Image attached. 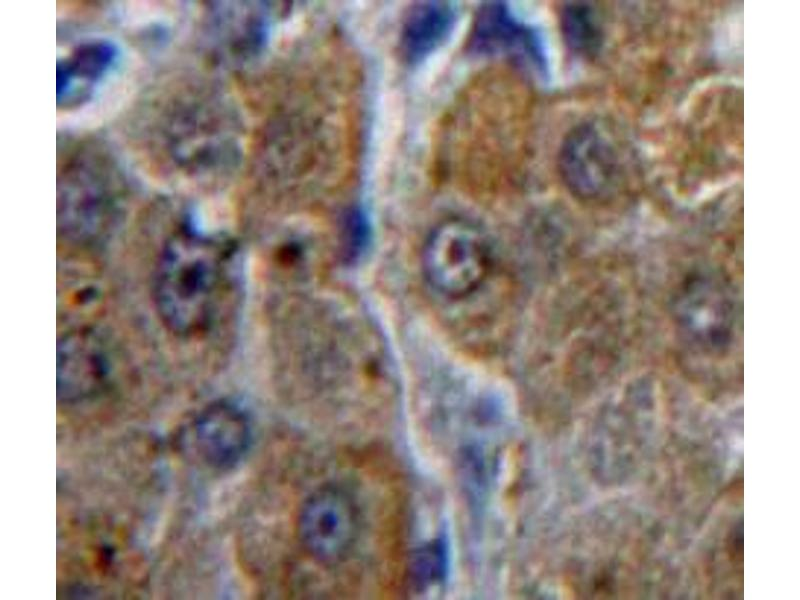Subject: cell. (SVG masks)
Here are the masks:
<instances>
[{
	"label": "cell",
	"mask_w": 800,
	"mask_h": 600,
	"mask_svg": "<svg viewBox=\"0 0 800 600\" xmlns=\"http://www.w3.org/2000/svg\"><path fill=\"white\" fill-rule=\"evenodd\" d=\"M468 48L476 54L505 56L539 78L547 76V57L539 33L518 20L504 2H486L478 9Z\"/></svg>",
	"instance_id": "cell-5"
},
{
	"label": "cell",
	"mask_w": 800,
	"mask_h": 600,
	"mask_svg": "<svg viewBox=\"0 0 800 600\" xmlns=\"http://www.w3.org/2000/svg\"><path fill=\"white\" fill-rule=\"evenodd\" d=\"M72 172L66 167L58 187V229L68 241L89 243L109 228L115 210L107 174Z\"/></svg>",
	"instance_id": "cell-6"
},
{
	"label": "cell",
	"mask_w": 800,
	"mask_h": 600,
	"mask_svg": "<svg viewBox=\"0 0 800 600\" xmlns=\"http://www.w3.org/2000/svg\"><path fill=\"white\" fill-rule=\"evenodd\" d=\"M562 36L567 47L583 57H593L603 45L600 16L592 4L568 2L559 13Z\"/></svg>",
	"instance_id": "cell-12"
},
{
	"label": "cell",
	"mask_w": 800,
	"mask_h": 600,
	"mask_svg": "<svg viewBox=\"0 0 800 600\" xmlns=\"http://www.w3.org/2000/svg\"><path fill=\"white\" fill-rule=\"evenodd\" d=\"M727 291L704 280L688 288L681 305L683 324L700 343L721 344L728 339L733 324V306Z\"/></svg>",
	"instance_id": "cell-10"
},
{
	"label": "cell",
	"mask_w": 800,
	"mask_h": 600,
	"mask_svg": "<svg viewBox=\"0 0 800 600\" xmlns=\"http://www.w3.org/2000/svg\"><path fill=\"white\" fill-rule=\"evenodd\" d=\"M492 246L484 230L473 221L450 218L428 235L421 266L428 284L440 295L460 299L473 294L489 276Z\"/></svg>",
	"instance_id": "cell-2"
},
{
	"label": "cell",
	"mask_w": 800,
	"mask_h": 600,
	"mask_svg": "<svg viewBox=\"0 0 800 600\" xmlns=\"http://www.w3.org/2000/svg\"><path fill=\"white\" fill-rule=\"evenodd\" d=\"M239 257L228 240L182 229L163 245L156 261L152 299L165 328L180 337L211 329L232 300Z\"/></svg>",
	"instance_id": "cell-1"
},
{
	"label": "cell",
	"mask_w": 800,
	"mask_h": 600,
	"mask_svg": "<svg viewBox=\"0 0 800 600\" xmlns=\"http://www.w3.org/2000/svg\"><path fill=\"white\" fill-rule=\"evenodd\" d=\"M119 51L107 41L85 43L58 63L57 99L64 105L87 101L117 68Z\"/></svg>",
	"instance_id": "cell-9"
},
{
	"label": "cell",
	"mask_w": 800,
	"mask_h": 600,
	"mask_svg": "<svg viewBox=\"0 0 800 600\" xmlns=\"http://www.w3.org/2000/svg\"><path fill=\"white\" fill-rule=\"evenodd\" d=\"M558 170L567 189L583 200H596L613 187L619 156L607 130L595 121L573 127L558 153Z\"/></svg>",
	"instance_id": "cell-4"
},
{
	"label": "cell",
	"mask_w": 800,
	"mask_h": 600,
	"mask_svg": "<svg viewBox=\"0 0 800 600\" xmlns=\"http://www.w3.org/2000/svg\"><path fill=\"white\" fill-rule=\"evenodd\" d=\"M457 18L458 9L452 2L426 1L414 5L401 29L402 57L411 64L424 60L445 43Z\"/></svg>",
	"instance_id": "cell-11"
},
{
	"label": "cell",
	"mask_w": 800,
	"mask_h": 600,
	"mask_svg": "<svg viewBox=\"0 0 800 600\" xmlns=\"http://www.w3.org/2000/svg\"><path fill=\"white\" fill-rule=\"evenodd\" d=\"M192 445L207 466L225 470L238 464L251 442V427L246 413L228 401H217L203 408L191 425Z\"/></svg>",
	"instance_id": "cell-7"
},
{
	"label": "cell",
	"mask_w": 800,
	"mask_h": 600,
	"mask_svg": "<svg viewBox=\"0 0 800 600\" xmlns=\"http://www.w3.org/2000/svg\"><path fill=\"white\" fill-rule=\"evenodd\" d=\"M100 340L90 332H72L58 341L57 398L65 404L81 402L104 386L109 362Z\"/></svg>",
	"instance_id": "cell-8"
},
{
	"label": "cell",
	"mask_w": 800,
	"mask_h": 600,
	"mask_svg": "<svg viewBox=\"0 0 800 600\" xmlns=\"http://www.w3.org/2000/svg\"><path fill=\"white\" fill-rule=\"evenodd\" d=\"M297 534L304 551L321 565L345 560L359 534V512L352 496L334 485L316 489L299 510Z\"/></svg>",
	"instance_id": "cell-3"
}]
</instances>
